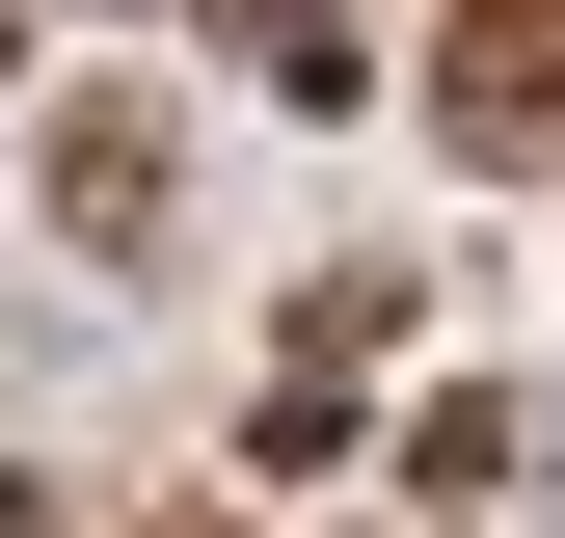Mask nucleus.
<instances>
[{
  "instance_id": "f257e3e1",
  "label": "nucleus",
  "mask_w": 565,
  "mask_h": 538,
  "mask_svg": "<svg viewBox=\"0 0 565 538\" xmlns=\"http://www.w3.org/2000/svg\"><path fill=\"white\" fill-rule=\"evenodd\" d=\"M484 108H512V134H565V0H484Z\"/></svg>"
}]
</instances>
